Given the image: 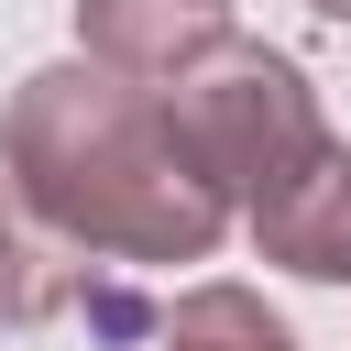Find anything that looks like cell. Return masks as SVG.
<instances>
[{
	"mask_svg": "<svg viewBox=\"0 0 351 351\" xmlns=\"http://www.w3.org/2000/svg\"><path fill=\"white\" fill-rule=\"evenodd\" d=\"M219 44H230V0H77V55H99L143 88H176Z\"/></svg>",
	"mask_w": 351,
	"mask_h": 351,
	"instance_id": "277c9868",
	"label": "cell"
},
{
	"mask_svg": "<svg viewBox=\"0 0 351 351\" xmlns=\"http://www.w3.org/2000/svg\"><path fill=\"white\" fill-rule=\"evenodd\" d=\"M307 11H318V22H351V0H307Z\"/></svg>",
	"mask_w": 351,
	"mask_h": 351,
	"instance_id": "52a82bcc",
	"label": "cell"
},
{
	"mask_svg": "<svg viewBox=\"0 0 351 351\" xmlns=\"http://www.w3.org/2000/svg\"><path fill=\"white\" fill-rule=\"evenodd\" d=\"M55 318H88L99 340H143L154 296L132 285V263H99L0 176V329H55Z\"/></svg>",
	"mask_w": 351,
	"mask_h": 351,
	"instance_id": "3957f363",
	"label": "cell"
},
{
	"mask_svg": "<svg viewBox=\"0 0 351 351\" xmlns=\"http://www.w3.org/2000/svg\"><path fill=\"white\" fill-rule=\"evenodd\" d=\"M252 252L285 263V274H307V285H351V154H329L285 208H263Z\"/></svg>",
	"mask_w": 351,
	"mask_h": 351,
	"instance_id": "5b68a950",
	"label": "cell"
},
{
	"mask_svg": "<svg viewBox=\"0 0 351 351\" xmlns=\"http://www.w3.org/2000/svg\"><path fill=\"white\" fill-rule=\"evenodd\" d=\"M0 176L66 230L88 241L99 263H208L230 241V197L208 186L186 121L165 88L99 66V55H66V66H33L0 110Z\"/></svg>",
	"mask_w": 351,
	"mask_h": 351,
	"instance_id": "6da1fadb",
	"label": "cell"
},
{
	"mask_svg": "<svg viewBox=\"0 0 351 351\" xmlns=\"http://www.w3.org/2000/svg\"><path fill=\"white\" fill-rule=\"evenodd\" d=\"M154 351H296V329L252 296V285H186L154 329Z\"/></svg>",
	"mask_w": 351,
	"mask_h": 351,
	"instance_id": "8992f818",
	"label": "cell"
},
{
	"mask_svg": "<svg viewBox=\"0 0 351 351\" xmlns=\"http://www.w3.org/2000/svg\"><path fill=\"white\" fill-rule=\"evenodd\" d=\"M176 121H186V143H197V165H208V186L241 208V230L263 219V208H285L340 143H329V110H318V88H307V66L285 55V44H252V33H230L208 66H186L176 88Z\"/></svg>",
	"mask_w": 351,
	"mask_h": 351,
	"instance_id": "7a4b0ae2",
	"label": "cell"
}]
</instances>
